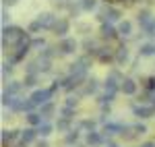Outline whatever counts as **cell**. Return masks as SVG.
Here are the masks:
<instances>
[{"mask_svg": "<svg viewBox=\"0 0 155 147\" xmlns=\"http://www.w3.org/2000/svg\"><path fill=\"white\" fill-rule=\"evenodd\" d=\"M25 37H27V33H23L19 27H6L4 25V29H2V39H4V44L8 42V44H19V42H23Z\"/></svg>", "mask_w": 155, "mask_h": 147, "instance_id": "cell-1", "label": "cell"}, {"mask_svg": "<svg viewBox=\"0 0 155 147\" xmlns=\"http://www.w3.org/2000/svg\"><path fill=\"white\" fill-rule=\"evenodd\" d=\"M52 93H54V89H37V91L31 93V98H29V99H31L35 106H44L46 102L52 99Z\"/></svg>", "mask_w": 155, "mask_h": 147, "instance_id": "cell-2", "label": "cell"}, {"mask_svg": "<svg viewBox=\"0 0 155 147\" xmlns=\"http://www.w3.org/2000/svg\"><path fill=\"white\" fill-rule=\"evenodd\" d=\"M56 50H60V54H72L77 50V39L74 37H62Z\"/></svg>", "mask_w": 155, "mask_h": 147, "instance_id": "cell-3", "label": "cell"}, {"mask_svg": "<svg viewBox=\"0 0 155 147\" xmlns=\"http://www.w3.org/2000/svg\"><path fill=\"white\" fill-rule=\"evenodd\" d=\"M97 19L101 21V23H107V21H118L120 19V11H116V8H101L99 11V15H97Z\"/></svg>", "mask_w": 155, "mask_h": 147, "instance_id": "cell-4", "label": "cell"}, {"mask_svg": "<svg viewBox=\"0 0 155 147\" xmlns=\"http://www.w3.org/2000/svg\"><path fill=\"white\" fill-rule=\"evenodd\" d=\"M54 33L60 37H66V33H68V29H71V23L66 21V19H56V23H54Z\"/></svg>", "mask_w": 155, "mask_h": 147, "instance_id": "cell-5", "label": "cell"}, {"mask_svg": "<svg viewBox=\"0 0 155 147\" xmlns=\"http://www.w3.org/2000/svg\"><path fill=\"white\" fill-rule=\"evenodd\" d=\"M153 110H155V106H132L134 116H139V118H151Z\"/></svg>", "mask_w": 155, "mask_h": 147, "instance_id": "cell-6", "label": "cell"}, {"mask_svg": "<svg viewBox=\"0 0 155 147\" xmlns=\"http://www.w3.org/2000/svg\"><path fill=\"white\" fill-rule=\"evenodd\" d=\"M37 135H39V133H37V126H29V129H25L23 133H21V137H19V139H21V143H25V145H27V143L35 141Z\"/></svg>", "mask_w": 155, "mask_h": 147, "instance_id": "cell-7", "label": "cell"}, {"mask_svg": "<svg viewBox=\"0 0 155 147\" xmlns=\"http://www.w3.org/2000/svg\"><path fill=\"white\" fill-rule=\"evenodd\" d=\"M120 83H122V85H120V91H122V93H126V95H134V93H137V83H134L132 79H122Z\"/></svg>", "mask_w": 155, "mask_h": 147, "instance_id": "cell-8", "label": "cell"}, {"mask_svg": "<svg viewBox=\"0 0 155 147\" xmlns=\"http://www.w3.org/2000/svg\"><path fill=\"white\" fill-rule=\"evenodd\" d=\"M116 35H118V29L112 23H101V37L104 39H114Z\"/></svg>", "mask_w": 155, "mask_h": 147, "instance_id": "cell-9", "label": "cell"}, {"mask_svg": "<svg viewBox=\"0 0 155 147\" xmlns=\"http://www.w3.org/2000/svg\"><path fill=\"white\" fill-rule=\"evenodd\" d=\"M37 23H39L41 29H52L54 23H56V17H54V15H50V12H46V15H41V17L37 19Z\"/></svg>", "mask_w": 155, "mask_h": 147, "instance_id": "cell-10", "label": "cell"}, {"mask_svg": "<svg viewBox=\"0 0 155 147\" xmlns=\"http://www.w3.org/2000/svg\"><path fill=\"white\" fill-rule=\"evenodd\" d=\"M85 143H87V145H91V147L101 145V143H104V137L99 135L97 131H89V133H87V137H85Z\"/></svg>", "mask_w": 155, "mask_h": 147, "instance_id": "cell-11", "label": "cell"}, {"mask_svg": "<svg viewBox=\"0 0 155 147\" xmlns=\"http://www.w3.org/2000/svg\"><path fill=\"white\" fill-rule=\"evenodd\" d=\"M27 122H29V126H39L44 122V116L37 112H27Z\"/></svg>", "mask_w": 155, "mask_h": 147, "instance_id": "cell-12", "label": "cell"}, {"mask_svg": "<svg viewBox=\"0 0 155 147\" xmlns=\"http://www.w3.org/2000/svg\"><path fill=\"white\" fill-rule=\"evenodd\" d=\"M54 110H56V106H54V102L50 99V102H46V104L41 106V110H39V114H41L44 118H50V116L54 114Z\"/></svg>", "mask_w": 155, "mask_h": 147, "instance_id": "cell-13", "label": "cell"}, {"mask_svg": "<svg viewBox=\"0 0 155 147\" xmlns=\"http://www.w3.org/2000/svg\"><path fill=\"white\" fill-rule=\"evenodd\" d=\"M118 33H120V35H124V37H128L132 33V23H130V21H122V23L118 25Z\"/></svg>", "mask_w": 155, "mask_h": 147, "instance_id": "cell-14", "label": "cell"}, {"mask_svg": "<svg viewBox=\"0 0 155 147\" xmlns=\"http://www.w3.org/2000/svg\"><path fill=\"white\" fill-rule=\"evenodd\" d=\"M104 133H106L107 137L110 135H116V133H122V124H114V122H110L104 126Z\"/></svg>", "mask_w": 155, "mask_h": 147, "instance_id": "cell-15", "label": "cell"}, {"mask_svg": "<svg viewBox=\"0 0 155 147\" xmlns=\"http://www.w3.org/2000/svg\"><path fill=\"white\" fill-rule=\"evenodd\" d=\"M21 87H23V83H17V81H15V83H11V85L4 89V95H12V98H15V95L21 91Z\"/></svg>", "mask_w": 155, "mask_h": 147, "instance_id": "cell-16", "label": "cell"}, {"mask_svg": "<svg viewBox=\"0 0 155 147\" xmlns=\"http://www.w3.org/2000/svg\"><path fill=\"white\" fill-rule=\"evenodd\" d=\"M52 131H54V126H52L50 122H41L39 126H37V133H39L41 137H50V135H52Z\"/></svg>", "mask_w": 155, "mask_h": 147, "instance_id": "cell-17", "label": "cell"}, {"mask_svg": "<svg viewBox=\"0 0 155 147\" xmlns=\"http://www.w3.org/2000/svg\"><path fill=\"white\" fill-rule=\"evenodd\" d=\"M97 91V81L95 79H91V81H87L83 87V95H91V93H95Z\"/></svg>", "mask_w": 155, "mask_h": 147, "instance_id": "cell-18", "label": "cell"}, {"mask_svg": "<svg viewBox=\"0 0 155 147\" xmlns=\"http://www.w3.org/2000/svg\"><path fill=\"white\" fill-rule=\"evenodd\" d=\"M126 60H128V50L122 46V48L116 50V62H118V64H124Z\"/></svg>", "mask_w": 155, "mask_h": 147, "instance_id": "cell-19", "label": "cell"}, {"mask_svg": "<svg viewBox=\"0 0 155 147\" xmlns=\"http://www.w3.org/2000/svg\"><path fill=\"white\" fill-rule=\"evenodd\" d=\"M155 54V44H143L139 48V56H151Z\"/></svg>", "mask_w": 155, "mask_h": 147, "instance_id": "cell-20", "label": "cell"}, {"mask_svg": "<svg viewBox=\"0 0 155 147\" xmlns=\"http://www.w3.org/2000/svg\"><path fill=\"white\" fill-rule=\"evenodd\" d=\"M137 21H139L141 27H145V25L151 21V12H149V11H141L139 15H137Z\"/></svg>", "mask_w": 155, "mask_h": 147, "instance_id": "cell-21", "label": "cell"}, {"mask_svg": "<svg viewBox=\"0 0 155 147\" xmlns=\"http://www.w3.org/2000/svg\"><path fill=\"white\" fill-rule=\"evenodd\" d=\"M17 137H21L17 131H2V141H4V143H11V141H15Z\"/></svg>", "mask_w": 155, "mask_h": 147, "instance_id": "cell-22", "label": "cell"}, {"mask_svg": "<svg viewBox=\"0 0 155 147\" xmlns=\"http://www.w3.org/2000/svg\"><path fill=\"white\" fill-rule=\"evenodd\" d=\"M97 56H99V60H112V56H114V54H112V50L110 48H99V52H97Z\"/></svg>", "mask_w": 155, "mask_h": 147, "instance_id": "cell-23", "label": "cell"}, {"mask_svg": "<svg viewBox=\"0 0 155 147\" xmlns=\"http://www.w3.org/2000/svg\"><path fill=\"white\" fill-rule=\"evenodd\" d=\"M97 4V0H79V6L83 8V11H93Z\"/></svg>", "mask_w": 155, "mask_h": 147, "instance_id": "cell-24", "label": "cell"}, {"mask_svg": "<svg viewBox=\"0 0 155 147\" xmlns=\"http://www.w3.org/2000/svg\"><path fill=\"white\" fill-rule=\"evenodd\" d=\"M143 31H145V35H155V17H151V21L143 27Z\"/></svg>", "mask_w": 155, "mask_h": 147, "instance_id": "cell-25", "label": "cell"}, {"mask_svg": "<svg viewBox=\"0 0 155 147\" xmlns=\"http://www.w3.org/2000/svg\"><path fill=\"white\" fill-rule=\"evenodd\" d=\"M68 126H71V118H64V116L56 122V129H58V131H66Z\"/></svg>", "mask_w": 155, "mask_h": 147, "instance_id": "cell-26", "label": "cell"}, {"mask_svg": "<svg viewBox=\"0 0 155 147\" xmlns=\"http://www.w3.org/2000/svg\"><path fill=\"white\" fill-rule=\"evenodd\" d=\"M23 85L35 87V85H37V77H35V75H27V77H25V81H23Z\"/></svg>", "mask_w": 155, "mask_h": 147, "instance_id": "cell-27", "label": "cell"}, {"mask_svg": "<svg viewBox=\"0 0 155 147\" xmlns=\"http://www.w3.org/2000/svg\"><path fill=\"white\" fill-rule=\"evenodd\" d=\"M77 141H79V131H71V133L66 135V143L72 145V143H77Z\"/></svg>", "mask_w": 155, "mask_h": 147, "instance_id": "cell-28", "label": "cell"}, {"mask_svg": "<svg viewBox=\"0 0 155 147\" xmlns=\"http://www.w3.org/2000/svg\"><path fill=\"white\" fill-rule=\"evenodd\" d=\"M31 46L33 48H44L46 46V39L44 37H35V39H31Z\"/></svg>", "mask_w": 155, "mask_h": 147, "instance_id": "cell-29", "label": "cell"}, {"mask_svg": "<svg viewBox=\"0 0 155 147\" xmlns=\"http://www.w3.org/2000/svg\"><path fill=\"white\" fill-rule=\"evenodd\" d=\"M72 114H74V110H72L71 106H64V108H62V116H64V118H72Z\"/></svg>", "mask_w": 155, "mask_h": 147, "instance_id": "cell-30", "label": "cell"}, {"mask_svg": "<svg viewBox=\"0 0 155 147\" xmlns=\"http://www.w3.org/2000/svg\"><path fill=\"white\" fill-rule=\"evenodd\" d=\"M132 129H134L137 135H145V133H147V126H145V124H134Z\"/></svg>", "mask_w": 155, "mask_h": 147, "instance_id": "cell-31", "label": "cell"}, {"mask_svg": "<svg viewBox=\"0 0 155 147\" xmlns=\"http://www.w3.org/2000/svg\"><path fill=\"white\" fill-rule=\"evenodd\" d=\"M81 126H83V129H89V131H93V129H95V122H93V120H83Z\"/></svg>", "mask_w": 155, "mask_h": 147, "instance_id": "cell-32", "label": "cell"}, {"mask_svg": "<svg viewBox=\"0 0 155 147\" xmlns=\"http://www.w3.org/2000/svg\"><path fill=\"white\" fill-rule=\"evenodd\" d=\"M66 106H71V108H77V99H74V98H68Z\"/></svg>", "mask_w": 155, "mask_h": 147, "instance_id": "cell-33", "label": "cell"}, {"mask_svg": "<svg viewBox=\"0 0 155 147\" xmlns=\"http://www.w3.org/2000/svg\"><path fill=\"white\" fill-rule=\"evenodd\" d=\"M17 4V0H4V6H15Z\"/></svg>", "mask_w": 155, "mask_h": 147, "instance_id": "cell-34", "label": "cell"}, {"mask_svg": "<svg viewBox=\"0 0 155 147\" xmlns=\"http://www.w3.org/2000/svg\"><path fill=\"white\" fill-rule=\"evenodd\" d=\"M35 147H50L48 141H39V143H35Z\"/></svg>", "mask_w": 155, "mask_h": 147, "instance_id": "cell-35", "label": "cell"}, {"mask_svg": "<svg viewBox=\"0 0 155 147\" xmlns=\"http://www.w3.org/2000/svg\"><path fill=\"white\" fill-rule=\"evenodd\" d=\"M141 147H155V143H153V141H147V143H143Z\"/></svg>", "mask_w": 155, "mask_h": 147, "instance_id": "cell-36", "label": "cell"}, {"mask_svg": "<svg viewBox=\"0 0 155 147\" xmlns=\"http://www.w3.org/2000/svg\"><path fill=\"white\" fill-rule=\"evenodd\" d=\"M106 147H118V145H116L114 141H107V143H106Z\"/></svg>", "mask_w": 155, "mask_h": 147, "instance_id": "cell-37", "label": "cell"}]
</instances>
